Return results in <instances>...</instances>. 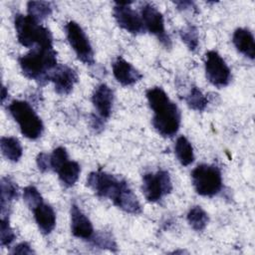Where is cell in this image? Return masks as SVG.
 I'll use <instances>...</instances> for the list:
<instances>
[{"mask_svg":"<svg viewBox=\"0 0 255 255\" xmlns=\"http://www.w3.org/2000/svg\"><path fill=\"white\" fill-rule=\"evenodd\" d=\"M87 185L100 197L109 198L123 211L130 214L141 212L140 203L125 179L103 170L92 171L87 178Z\"/></svg>","mask_w":255,"mask_h":255,"instance_id":"cell-1","label":"cell"},{"mask_svg":"<svg viewBox=\"0 0 255 255\" xmlns=\"http://www.w3.org/2000/svg\"><path fill=\"white\" fill-rule=\"evenodd\" d=\"M148 105L153 111L152 126L164 137L175 135L180 127L181 115L178 107L160 87H153L145 93Z\"/></svg>","mask_w":255,"mask_h":255,"instance_id":"cell-2","label":"cell"},{"mask_svg":"<svg viewBox=\"0 0 255 255\" xmlns=\"http://www.w3.org/2000/svg\"><path fill=\"white\" fill-rule=\"evenodd\" d=\"M23 75L40 85L49 82L51 72L58 66L57 53L53 47H37L31 49L19 59Z\"/></svg>","mask_w":255,"mask_h":255,"instance_id":"cell-3","label":"cell"},{"mask_svg":"<svg viewBox=\"0 0 255 255\" xmlns=\"http://www.w3.org/2000/svg\"><path fill=\"white\" fill-rule=\"evenodd\" d=\"M14 26L18 42L26 48L53 47V36L50 30L28 15L16 14Z\"/></svg>","mask_w":255,"mask_h":255,"instance_id":"cell-4","label":"cell"},{"mask_svg":"<svg viewBox=\"0 0 255 255\" xmlns=\"http://www.w3.org/2000/svg\"><path fill=\"white\" fill-rule=\"evenodd\" d=\"M7 109L25 137L37 139L42 135L44 130L43 122L29 103L14 100Z\"/></svg>","mask_w":255,"mask_h":255,"instance_id":"cell-5","label":"cell"},{"mask_svg":"<svg viewBox=\"0 0 255 255\" xmlns=\"http://www.w3.org/2000/svg\"><path fill=\"white\" fill-rule=\"evenodd\" d=\"M191 179L195 191L201 196H214L222 188L221 171L213 164L197 165L191 172Z\"/></svg>","mask_w":255,"mask_h":255,"instance_id":"cell-6","label":"cell"},{"mask_svg":"<svg viewBox=\"0 0 255 255\" xmlns=\"http://www.w3.org/2000/svg\"><path fill=\"white\" fill-rule=\"evenodd\" d=\"M66 36L77 58L86 65L95 64V54L90 40L83 28L75 21H69L65 26Z\"/></svg>","mask_w":255,"mask_h":255,"instance_id":"cell-7","label":"cell"},{"mask_svg":"<svg viewBox=\"0 0 255 255\" xmlns=\"http://www.w3.org/2000/svg\"><path fill=\"white\" fill-rule=\"evenodd\" d=\"M141 189L147 201H159L164 195L169 194L172 190V182L169 173L163 169L157 170L155 173H144L142 176Z\"/></svg>","mask_w":255,"mask_h":255,"instance_id":"cell-8","label":"cell"},{"mask_svg":"<svg viewBox=\"0 0 255 255\" xmlns=\"http://www.w3.org/2000/svg\"><path fill=\"white\" fill-rule=\"evenodd\" d=\"M204 69L206 79L216 88L226 87L231 81V71L216 51L211 50L205 54Z\"/></svg>","mask_w":255,"mask_h":255,"instance_id":"cell-9","label":"cell"},{"mask_svg":"<svg viewBox=\"0 0 255 255\" xmlns=\"http://www.w3.org/2000/svg\"><path fill=\"white\" fill-rule=\"evenodd\" d=\"M140 17L145 30L156 36L165 48H170L171 41L165 32L164 19L161 12L152 4L144 3L140 7Z\"/></svg>","mask_w":255,"mask_h":255,"instance_id":"cell-10","label":"cell"},{"mask_svg":"<svg viewBox=\"0 0 255 255\" xmlns=\"http://www.w3.org/2000/svg\"><path fill=\"white\" fill-rule=\"evenodd\" d=\"M130 1L126 2H115L113 9V15L117 24L127 32L130 34H141L144 33L145 28L143 26L141 17L129 7Z\"/></svg>","mask_w":255,"mask_h":255,"instance_id":"cell-11","label":"cell"},{"mask_svg":"<svg viewBox=\"0 0 255 255\" xmlns=\"http://www.w3.org/2000/svg\"><path fill=\"white\" fill-rule=\"evenodd\" d=\"M49 81L54 84L58 95H69L78 82L77 72L67 65H58L50 74Z\"/></svg>","mask_w":255,"mask_h":255,"instance_id":"cell-12","label":"cell"},{"mask_svg":"<svg viewBox=\"0 0 255 255\" xmlns=\"http://www.w3.org/2000/svg\"><path fill=\"white\" fill-rule=\"evenodd\" d=\"M70 214L72 234L77 238H81L83 240H90L95 233L91 220L75 203L71 205Z\"/></svg>","mask_w":255,"mask_h":255,"instance_id":"cell-13","label":"cell"},{"mask_svg":"<svg viewBox=\"0 0 255 255\" xmlns=\"http://www.w3.org/2000/svg\"><path fill=\"white\" fill-rule=\"evenodd\" d=\"M92 103L102 119H109L114 103V93L111 88L106 84L97 86L92 94Z\"/></svg>","mask_w":255,"mask_h":255,"instance_id":"cell-14","label":"cell"},{"mask_svg":"<svg viewBox=\"0 0 255 255\" xmlns=\"http://www.w3.org/2000/svg\"><path fill=\"white\" fill-rule=\"evenodd\" d=\"M113 74L123 86H131L142 78L140 72L122 57H118L113 63Z\"/></svg>","mask_w":255,"mask_h":255,"instance_id":"cell-15","label":"cell"},{"mask_svg":"<svg viewBox=\"0 0 255 255\" xmlns=\"http://www.w3.org/2000/svg\"><path fill=\"white\" fill-rule=\"evenodd\" d=\"M32 211L39 230L45 235L50 234L56 226V213L53 207L43 201Z\"/></svg>","mask_w":255,"mask_h":255,"instance_id":"cell-16","label":"cell"},{"mask_svg":"<svg viewBox=\"0 0 255 255\" xmlns=\"http://www.w3.org/2000/svg\"><path fill=\"white\" fill-rule=\"evenodd\" d=\"M232 42L238 52L250 60L255 57V42L252 32L246 28H237L232 36Z\"/></svg>","mask_w":255,"mask_h":255,"instance_id":"cell-17","label":"cell"},{"mask_svg":"<svg viewBox=\"0 0 255 255\" xmlns=\"http://www.w3.org/2000/svg\"><path fill=\"white\" fill-rule=\"evenodd\" d=\"M1 196H0V207H1V217H9V207L10 203L17 199L19 196V188L15 181L10 177H2L0 181Z\"/></svg>","mask_w":255,"mask_h":255,"instance_id":"cell-18","label":"cell"},{"mask_svg":"<svg viewBox=\"0 0 255 255\" xmlns=\"http://www.w3.org/2000/svg\"><path fill=\"white\" fill-rule=\"evenodd\" d=\"M59 179L66 187L73 186L79 179L81 173V166L77 161L67 160L58 170Z\"/></svg>","mask_w":255,"mask_h":255,"instance_id":"cell-19","label":"cell"},{"mask_svg":"<svg viewBox=\"0 0 255 255\" xmlns=\"http://www.w3.org/2000/svg\"><path fill=\"white\" fill-rule=\"evenodd\" d=\"M2 154L10 161L17 162L23 154V147L17 137L2 136L0 139Z\"/></svg>","mask_w":255,"mask_h":255,"instance_id":"cell-20","label":"cell"},{"mask_svg":"<svg viewBox=\"0 0 255 255\" xmlns=\"http://www.w3.org/2000/svg\"><path fill=\"white\" fill-rule=\"evenodd\" d=\"M174 151L181 165L187 166L193 162L194 160L193 147L190 141L184 135H180L179 137H177L174 145Z\"/></svg>","mask_w":255,"mask_h":255,"instance_id":"cell-21","label":"cell"},{"mask_svg":"<svg viewBox=\"0 0 255 255\" xmlns=\"http://www.w3.org/2000/svg\"><path fill=\"white\" fill-rule=\"evenodd\" d=\"M186 219L190 227L198 232L204 230L209 221L208 214L202 207L198 205H195L189 209L186 215Z\"/></svg>","mask_w":255,"mask_h":255,"instance_id":"cell-22","label":"cell"},{"mask_svg":"<svg viewBox=\"0 0 255 255\" xmlns=\"http://www.w3.org/2000/svg\"><path fill=\"white\" fill-rule=\"evenodd\" d=\"M53 8L50 2L46 1H29L27 3V15L34 20L41 22L52 14Z\"/></svg>","mask_w":255,"mask_h":255,"instance_id":"cell-23","label":"cell"},{"mask_svg":"<svg viewBox=\"0 0 255 255\" xmlns=\"http://www.w3.org/2000/svg\"><path fill=\"white\" fill-rule=\"evenodd\" d=\"M186 105L194 111L202 112L206 109L208 100L205 97V95L199 90L197 87H192L188 93V95L185 97Z\"/></svg>","mask_w":255,"mask_h":255,"instance_id":"cell-24","label":"cell"},{"mask_svg":"<svg viewBox=\"0 0 255 255\" xmlns=\"http://www.w3.org/2000/svg\"><path fill=\"white\" fill-rule=\"evenodd\" d=\"M89 241L94 246L101 248V249H107L110 251H117V249H118L115 239L109 232L94 233L93 237Z\"/></svg>","mask_w":255,"mask_h":255,"instance_id":"cell-25","label":"cell"},{"mask_svg":"<svg viewBox=\"0 0 255 255\" xmlns=\"http://www.w3.org/2000/svg\"><path fill=\"white\" fill-rule=\"evenodd\" d=\"M179 35L182 42L186 45V47L190 51L194 52L197 49L199 45V36H198V31L194 26L192 25L185 26L180 30Z\"/></svg>","mask_w":255,"mask_h":255,"instance_id":"cell-26","label":"cell"},{"mask_svg":"<svg viewBox=\"0 0 255 255\" xmlns=\"http://www.w3.org/2000/svg\"><path fill=\"white\" fill-rule=\"evenodd\" d=\"M23 199L31 210H33L37 205L44 201L40 191L34 185H28L24 188Z\"/></svg>","mask_w":255,"mask_h":255,"instance_id":"cell-27","label":"cell"},{"mask_svg":"<svg viewBox=\"0 0 255 255\" xmlns=\"http://www.w3.org/2000/svg\"><path fill=\"white\" fill-rule=\"evenodd\" d=\"M15 239V233L10 226L9 217H1L0 223V245L2 247L9 246Z\"/></svg>","mask_w":255,"mask_h":255,"instance_id":"cell-28","label":"cell"},{"mask_svg":"<svg viewBox=\"0 0 255 255\" xmlns=\"http://www.w3.org/2000/svg\"><path fill=\"white\" fill-rule=\"evenodd\" d=\"M50 159H51V169L56 171L67 161L69 160L68 157V152L65 147L63 146H58L56 147L53 152L50 154Z\"/></svg>","mask_w":255,"mask_h":255,"instance_id":"cell-29","label":"cell"},{"mask_svg":"<svg viewBox=\"0 0 255 255\" xmlns=\"http://www.w3.org/2000/svg\"><path fill=\"white\" fill-rule=\"evenodd\" d=\"M36 163L41 172H46L51 169V159L50 154L46 152L38 153L36 157Z\"/></svg>","mask_w":255,"mask_h":255,"instance_id":"cell-30","label":"cell"},{"mask_svg":"<svg viewBox=\"0 0 255 255\" xmlns=\"http://www.w3.org/2000/svg\"><path fill=\"white\" fill-rule=\"evenodd\" d=\"M35 253L32 247L27 242H21L13 247L11 254H33Z\"/></svg>","mask_w":255,"mask_h":255,"instance_id":"cell-31","label":"cell"},{"mask_svg":"<svg viewBox=\"0 0 255 255\" xmlns=\"http://www.w3.org/2000/svg\"><path fill=\"white\" fill-rule=\"evenodd\" d=\"M104 119H102L101 117H97L95 115H92L91 117V125H92V128L96 130V132H99L101 131L103 128H104V122H103Z\"/></svg>","mask_w":255,"mask_h":255,"instance_id":"cell-32","label":"cell"},{"mask_svg":"<svg viewBox=\"0 0 255 255\" xmlns=\"http://www.w3.org/2000/svg\"><path fill=\"white\" fill-rule=\"evenodd\" d=\"M174 4L177 6V9L179 10H186L188 8H192L194 6V3L191 1H176Z\"/></svg>","mask_w":255,"mask_h":255,"instance_id":"cell-33","label":"cell"},{"mask_svg":"<svg viewBox=\"0 0 255 255\" xmlns=\"http://www.w3.org/2000/svg\"><path fill=\"white\" fill-rule=\"evenodd\" d=\"M7 97H8V90L5 86H2V89H1V103L2 104L5 102Z\"/></svg>","mask_w":255,"mask_h":255,"instance_id":"cell-34","label":"cell"}]
</instances>
